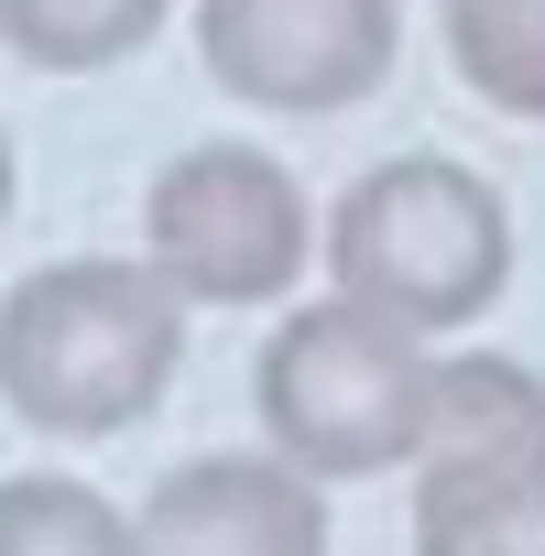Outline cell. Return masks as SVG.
<instances>
[{
  "label": "cell",
  "mask_w": 545,
  "mask_h": 556,
  "mask_svg": "<svg viewBox=\"0 0 545 556\" xmlns=\"http://www.w3.org/2000/svg\"><path fill=\"white\" fill-rule=\"evenodd\" d=\"M328 273L339 295L436 339V328H469L502 306L512 285V218L491 197V175L447 164V153H393L371 164L339 218H328Z\"/></svg>",
  "instance_id": "obj_2"
},
{
  "label": "cell",
  "mask_w": 545,
  "mask_h": 556,
  "mask_svg": "<svg viewBox=\"0 0 545 556\" xmlns=\"http://www.w3.org/2000/svg\"><path fill=\"white\" fill-rule=\"evenodd\" d=\"M436 12H447V66L502 121H534L545 110V0H436Z\"/></svg>",
  "instance_id": "obj_9"
},
{
  "label": "cell",
  "mask_w": 545,
  "mask_h": 556,
  "mask_svg": "<svg viewBox=\"0 0 545 556\" xmlns=\"http://www.w3.org/2000/svg\"><path fill=\"white\" fill-rule=\"evenodd\" d=\"M415 534L447 556H523L545 545V393L523 361L469 350L436 361L426 437H415Z\"/></svg>",
  "instance_id": "obj_4"
},
{
  "label": "cell",
  "mask_w": 545,
  "mask_h": 556,
  "mask_svg": "<svg viewBox=\"0 0 545 556\" xmlns=\"http://www.w3.org/2000/svg\"><path fill=\"white\" fill-rule=\"evenodd\" d=\"M131 545H207V556H317L328 491L295 458H197L131 502Z\"/></svg>",
  "instance_id": "obj_7"
},
{
  "label": "cell",
  "mask_w": 545,
  "mask_h": 556,
  "mask_svg": "<svg viewBox=\"0 0 545 556\" xmlns=\"http://www.w3.org/2000/svg\"><path fill=\"white\" fill-rule=\"evenodd\" d=\"M153 273L197 306H272L306 273V186L251 153V142H197L153 175L142 197Z\"/></svg>",
  "instance_id": "obj_5"
},
{
  "label": "cell",
  "mask_w": 545,
  "mask_h": 556,
  "mask_svg": "<svg viewBox=\"0 0 545 556\" xmlns=\"http://www.w3.org/2000/svg\"><path fill=\"white\" fill-rule=\"evenodd\" d=\"M175 0H0V45L45 77H99L164 34Z\"/></svg>",
  "instance_id": "obj_8"
},
{
  "label": "cell",
  "mask_w": 545,
  "mask_h": 556,
  "mask_svg": "<svg viewBox=\"0 0 545 556\" xmlns=\"http://www.w3.org/2000/svg\"><path fill=\"white\" fill-rule=\"evenodd\" d=\"M393 45H404L393 0H197L207 77L251 110H295V121L360 110L393 77Z\"/></svg>",
  "instance_id": "obj_6"
},
{
  "label": "cell",
  "mask_w": 545,
  "mask_h": 556,
  "mask_svg": "<svg viewBox=\"0 0 545 556\" xmlns=\"http://www.w3.org/2000/svg\"><path fill=\"white\" fill-rule=\"evenodd\" d=\"M186 361V295L153 262H45L0 295V404L34 437H131Z\"/></svg>",
  "instance_id": "obj_1"
},
{
  "label": "cell",
  "mask_w": 545,
  "mask_h": 556,
  "mask_svg": "<svg viewBox=\"0 0 545 556\" xmlns=\"http://www.w3.org/2000/svg\"><path fill=\"white\" fill-rule=\"evenodd\" d=\"M426 393H436L426 339L371 317V306H350V295L295 306L272 328V350L251 361L262 437L306 480H382V469H404L415 437H426Z\"/></svg>",
  "instance_id": "obj_3"
},
{
  "label": "cell",
  "mask_w": 545,
  "mask_h": 556,
  "mask_svg": "<svg viewBox=\"0 0 545 556\" xmlns=\"http://www.w3.org/2000/svg\"><path fill=\"white\" fill-rule=\"evenodd\" d=\"M0 556H131V513L66 469L0 480Z\"/></svg>",
  "instance_id": "obj_10"
},
{
  "label": "cell",
  "mask_w": 545,
  "mask_h": 556,
  "mask_svg": "<svg viewBox=\"0 0 545 556\" xmlns=\"http://www.w3.org/2000/svg\"><path fill=\"white\" fill-rule=\"evenodd\" d=\"M12 186H23V164H12V131H0V218H12Z\"/></svg>",
  "instance_id": "obj_11"
}]
</instances>
